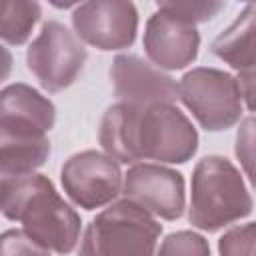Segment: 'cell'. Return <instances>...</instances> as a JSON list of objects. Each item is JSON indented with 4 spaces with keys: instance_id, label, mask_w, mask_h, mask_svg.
<instances>
[{
    "instance_id": "cell-1",
    "label": "cell",
    "mask_w": 256,
    "mask_h": 256,
    "mask_svg": "<svg viewBox=\"0 0 256 256\" xmlns=\"http://www.w3.org/2000/svg\"><path fill=\"white\" fill-rule=\"evenodd\" d=\"M98 142L104 154L118 164H138L140 160L184 164L198 150V132L174 104L118 102L104 112Z\"/></svg>"
},
{
    "instance_id": "cell-2",
    "label": "cell",
    "mask_w": 256,
    "mask_h": 256,
    "mask_svg": "<svg viewBox=\"0 0 256 256\" xmlns=\"http://www.w3.org/2000/svg\"><path fill=\"white\" fill-rule=\"evenodd\" d=\"M0 212L46 250L70 254L78 244L80 216L44 174L0 176Z\"/></svg>"
},
{
    "instance_id": "cell-3",
    "label": "cell",
    "mask_w": 256,
    "mask_h": 256,
    "mask_svg": "<svg viewBox=\"0 0 256 256\" xmlns=\"http://www.w3.org/2000/svg\"><path fill=\"white\" fill-rule=\"evenodd\" d=\"M252 196L240 170L224 156H204L192 172L188 222L204 232H216L250 216Z\"/></svg>"
},
{
    "instance_id": "cell-4",
    "label": "cell",
    "mask_w": 256,
    "mask_h": 256,
    "mask_svg": "<svg viewBox=\"0 0 256 256\" xmlns=\"http://www.w3.org/2000/svg\"><path fill=\"white\" fill-rule=\"evenodd\" d=\"M160 234L162 224L124 198L90 220L78 256H154Z\"/></svg>"
},
{
    "instance_id": "cell-5",
    "label": "cell",
    "mask_w": 256,
    "mask_h": 256,
    "mask_svg": "<svg viewBox=\"0 0 256 256\" xmlns=\"http://www.w3.org/2000/svg\"><path fill=\"white\" fill-rule=\"evenodd\" d=\"M178 100L208 132L232 128L242 118V94L236 76L218 68H192L178 84Z\"/></svg>"
},
{
    "instance_id": "cell-6",
    "label": "cell",
    "mask_w": 256,
    "mask_h": 256,
    "mask_svg": "<svg viewBox=\"0 0 256 256\" xmlns=\"http://www.w3.org/2000/svg\"><path fill=\"white\" fill-rule=\"evenodd\" d=\"M86 48L64 24L48 20L26 50V66L46 92L74 84L86 62Z\"/></svg>"
},
{
    "instance_id": "cell-7",
    "label": "cell",
    "mask_w": 256,
    "mask_h": 256,
    "mask_svg": "<svg viewBox=\"0 0 256 256\" xmlns=\"http://www.w3.org/2000/svg\"><path fill=\"white\" fill-rule=\"evenodd\" d=\"M122 178L120 164L98 150L70 156L60 170L66 196L84 210H96L116 200L122 192Z\"/></svg>"
},
{
    "instance_id": "cell-8",
    "label": "cell",
    "mask_w": 256,
    "mask_h": 256,
    "mask_svg": "<svg viewBox=\"0 0 256 256\" xmlns=\"http://www.w3.org/2000/svg\"><path fill=\"white\" fill-rule=\"evenodd\" d=\"M72 26L78 40L98 50H122L136 40L138 10L132 2L92 0L76 6Z\"/></svg>"
},
{
    "instance_id": "cell-9",
    "label": "cell",
    "mask_w": 256,
    "mask_h": 256,
    "mask_svg": "<svg viewBox=\"0 0 256 256\" xmlns=\"http://www.w3.org/2000/svg\"><path fill=\"white\" fill-rule=\"evenodd\" d=\"M122 192L126 200L164 220H178L186 208L182 174L162 164H132L124 174Z\"/></svg>"
},
{
    "instance_id": "cell-10",
    "label": "cell",
    "mask_w": 256,
    "mask_h": 256,
    "mask_svg": "<svg viewBox=\"0 0 256 256\" xmlns=\"http://www.w3.org/2000/svg\"><path fill=\"white\" fill-rule=\"evenodd\" d=\"M110 80L116 98L124 104L150 106L178 100L176 80L136 54H118L110 66Z\"/></svg>"
},
{
    "instance_id": "cell-11",
    "label": "cell",
    "mask_w": 256,
    "mask_h": 256,
    "mask_svg": "<svg viewBox=\"0 0 256 256\" xmlns=\"http://www.w3.org/2000/svg\"><path fill=\"white\" fill-rule=\"evenodd\" d=\"M144 52L160 70H182L198 56L200 34L194 24L156 10L144 28Z\"/></svg>"
},
{
    "instance_id": "cell-12",
    "label": "cell",
    "mask_w": 256,
    "mask_h": 256,
    "mask_svg": "<svg viewBox=\"0 0 256 256\" xmlns=\"http://www.w3.org/2000/svg\"><path fill=\"white\" fill-rule=\"evenodd\" d=\"M50 156V140L36 126L0 118V176H24Z\"/></svg>"
},
{
    "instance_id": "cell-13",
    "label": "cell",
    "mask_w": 256,
    "mask_h": 256,
    "mask_svg": "<svg viewBox=\"0 0 256 256\" xmlns=\"http://www.w3.org/2000/svg\"><path fill=\"white\" fill-rule=\"evenodd\" d=\"M0 118L16 120L50 132L56 122V106L36 88L16 82L0 90Z\"/></svg>"
},
{
    "instance_id": "cell-14",
    "label": "cell",
    "mask_w": 256,
    "mask_h": 256,
    "mask_svg": "<svg viewBox=\"0 0 256 256\" xmlns=\"http://www.w3.org/2000/svg\"><path fill=\"white\" fill-rule=\"evenodd\" d=\"M254 16L256 6L248 4L210 46L212 54L230 64L238 74L254 72Z\"/></svg>"
},
{
    "instance_id": "cell-15",
    "label": "cell",
    "mask_w": 256,
    "mask_h": 256,
    "mask_svg": "<svg viewBox=\"0 0 256 256\" xmlns=\"http://www.w3.org/2000/svg\"><path fill=\"white\" fill-rule=\"evenodd\" d=\"M42 16L38 2L0 0V40L12 46L24 44Z\"/></svg>"
},
{
    "instance_id": "cell-16",
    "label": "cell",
    "mask_w": 256,
    "mask_h": 256,
    "mask_svg": "<svg viewBox=\"0 0 256 256\" xmlns=\"http://www.w3.org/2000/svg\"><path fill=\"white\" fill-rule=\"evenodd\" d=\"M158 10L178 18V20H184L188 24H198V22H206V20H212L220 10L226 8L224 2H214V0H188V2H158L156 4Z\"/></svg>"
},
{
    "instance_id": "cell-17",
    "label": "cell",
    "mask_w": 256,
    "mask_h": 256,
    "mask_svg": "<svg viewBox=\"0 0 256 256\" xmlns=\"http://www.w3.org/2000/svg\"><path fill=\"white\" fill-rule=\"evenodd\" d=\"M154 256H210V246L204 236L180 230L168 234Z\"/></svg>"
},
{
    "instance_id": "cell-18",
    "label": "cell",
    "mask_w": 256,
    "mask_h": 256,
    "mask_svg": "<svg viewBox=\"0 0 256 256\" xmlns=\"http://www.w3.org/2000/svg\"><path fill=\"white\" fill-rule=\"evenodd\" d=\"M256 244V226L254 222H246L242 226H234L218 240L220 256H254Z\"/></svg>"
},
{
    "instance_id": "cell-19",
    "label": "cell",
    "mask_w": 256,
    "mask_h": 256,
    "mask_svg": "<svg viewBox=\"0 0 256 256\" xmlns=\"http://www.w3.org/2000/svg\"><path fill=\"white\" fill-rule=\"evenodd\" d=\"M0 256H50V250L36 244L22 230H6L0 234Z\"/></svg>"
},
{
    "instance_id": "cell-20",
    "label": "cell",
    "mask_w": 256,
    "mask_h": 256,
    "mask_svg": "<svg viewBox=\"0 0 256 256\" xmlns=\"http://www.w3.org/2000/svg\"><path fill=\"white\" fill-rule=\"evenodd\" d=\"M254 118L248 116L238 130L236 136V156L240 158L246 174L252 178V152H254Z\"/></svg>"
},
{
    "instance_id": "cell-21",
    "label": "cell",
    "mask_w": 256,
    "mask_h": 256,
    "mask_svg": "<svg viewBox=\"0 0 256 256\" xmlns=\"http://www.w3.org/2000/svg\"><path fill=\"white\" fill-rule=\"evenodd\" d=\"M12 54L6 46L0 44V82H4L12 72Z\"/></svg>"
}]
</instances>
